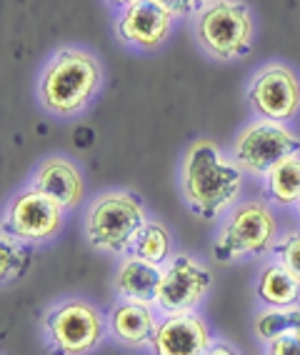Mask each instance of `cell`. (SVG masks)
<instances>
[{
  "label": "cell",
  "mask_w": 300,
  "mask_h": 355,
  "mask_svg": "<svg viewBox=\"0 0 300 355\" xmlns=\"http://www.w3.org/2000/svg\"><path fill=\"white\" fill-rule=\"evenodd\" d=\"M245 173L211 138L193 140L180 168V188L186 205L200 220L225 216L243 193Z\"/></svg>",
  "instance_id": "obj_1"
},
{
  "label": "cell",
  "mask_w": 300,
  "mask_h": 355,
  "mask_svg": "<svg viewBox=\"0 0 300 355\" xmlns=\"http://www.w3.org/2000/svg\"><path fill=\"white\" fill-rule=\"evenodd\" d=\"M103 83V65L83 48H63L48 60L38 83L43 108L58 118L83 113L98 96Z\"/></svg>",
  "instance_id": "obj_2"
},
{
  "label": "cell",
  "mask_w": 300,
  "mask_h": 355,
  "mask_svg": "<svg viewBox=\"0 0 300 355\" xmlns=\"http://www.w3.org/2000/svg\"><path fill=\"white\" fill-rule=\"evenodd\" d=\"M193 35L215 60H240L256 38L253 10L243 0H208L193 15Z\"/></svg>",
  "instance_id": "obj_3"
},
{
  "label": "cell",
  "mask_w": 300,
  "mask_h": 355,
  "mask_svg": "<svg viewBox=\"0 0 300 355\" xmlns=\"http://www.w3.org/2000/svg\"><path fill=\"white\" fill-rule=\"evenodd\" d=\"M278 243L275 213L265 200H240L225 213V220L213 243V258L218 263H236L245 258H261Z\"/></svg>",
  "instance_id": "obj_4"
},
{
  "label": "cell",
  "mask_w": 300,
  "mask_h": 355,
  "mask_svg": "<svg viewBox=\"0 0 300 355\" xmlns=\"http://www.w3.org/2000/svg\"><path fill=\"white\" fill-rule=\"evenodd\" d=\"M150 220L138 196L110 191L98 196L85 213V238L103 253H130L143 225Z\"/></svg>",
  "instance_id": "obj_5"
},
{
  "label": "cell",
  "mask_w": 300,
  "mask_h": 355,
  "mask_svg": "<svg viewBox=\"0 0 300 355\" xmlns=\"http://www.w3.org/2000/svg\"><path fill=\"white\" fill-rule=\"evenodd\" d=\"M300 153V135L278 121H253L236 135L230 158L245 175L265 178L275 165Z\"/></svg>",
  "instance_id": "obj_6"
},
{
  "label": "cell",
  "mask_w": 300,
  "mask_h": 355,
  "mask_svg": "<svg viewBox=\"0 0 300 355\" xmlns=\"http://www.w3.org/2000/svg\"><path fill=\"white\" fill-rule=\"evenodd\" d=\"M43 330L55 355H88L105 338V318L85 300H68L45 315Z\"/></svg>",
  "instance_id": "obj_7"
},
{
  "label": "cell",
  "mask_w": 300,
  "mask_h": 355,
  "mask_svg": "<svg viewBox=\"0 0 300 355\" xmlns=\"http://www.w3.org/2000/svg\"><path fill=\"white\" fill-rule=\"evenodd\" d=\"M245 98L258 118L288 123L300 113V78L290 65L270 63L253 76Z\"/></svg>",
  "instance_id": "obj_8"
},
{
  "label": "cell",
  "mask_w": 300,
  "mask_h": 355,
  "mask_svg": "<svg viewBox=\"0 0 300 355\" xmlns=\"http://www.w3.org/2000/svg\"><path fill=\"white\" fill-rule=\"evenodd\" d=\"M213 286L211 270L193 255L180 253L163 266V283H160L158 305L163 315L170 313L198 311Z\"/></svg>",
  "instance_id": "obj_9"
},
{
  "label": "cell",
  "mask_w": 300,
  "mask_h": 355,
  "mask_svg": "<svg viewBox=\"0 0 300 355\" xmlns=\"http://www.w3.org/2000/svg\"><path fill=\"white\" fill-rule=\"evenodd\" d=\"M63 213L65 208L58 200L35 191L30 185V188L15 193L10 198L3 228L15 233L23 241L33 243V245H38V243L55 238L60 225H63Z\"/></svg>",
  "instance_id": "obj_10"
},
{
  "label": "cell",
  "mask_w": 300,
  "mask_h": 355,
  "mask_svg": "<svg viewBox=\"0 0 300 355\" xmlns=\"http://www.w3.org/2000/svg\"><path fill=\"white\" fill-rule=\"evenodd\" d=\"M175 15L158 0H138L133 6L123 8L115 23V33L130 48L138 51H155L166 43L173 31Z\"/></svg>",
  "instance_id": "obj_11"
},
{
  "label": "cell",
  "mask_w": 300,
  "mask_h": 355,
  "mask_svg": "<svg viewBox=\"0 0 300 355\" xmlns=\"http://www.w3.org/2000/svg\"><path fill=\"white\" fill-rule=\"evenodd\" d=\"M211 325L198 311L163 315L150 343L153 355H205L213 345Z\"/></svg>",
  "instance_id": "obj_12"
},
{
  "label": "cell",
  "mask_w": 300,
  "mask_h": 355,
  "mask_svg": "<svg viewBox=\"0 0 300 355\" xmlns=\"http://www.w3.org/2000/svg\"><path fill=\"white\" fill-rule=\"evenodd\" d=\"M30 185L35 191L51 196L53 200L63 205L65 210H73L83 203L85 180L76 165L65 158H48L35 168Z\"/></svg>",
  "instance_id": "obj_13"
},
{
  "label": "cell",
  "mask_w": 300,
  "mask_h": 355,
  "mask_svg": "<svg viewBox=\"0 0 300 355\" xmlns=\"http://www.w3.org/2000/svg\"><path fill=\"white\" fill-rule=\"evenodd\" d=\"M160 283H163V266H153L138 255H125L113 278L118 298L143 305H158Z\"/></svg>",
  "instance_id": "obj_14"
},
{
  "label": "cell",
  "mask_w": 300,
  "mask_h": 355,
  "mask_svg": "<svg viewBox=\"0 0 300 355\" xmlns=\"http://www.w3.org/2000/svg\"><path fill=\"white\" fill-rule=\"evenodd\" d=\"M158 315L153 313V305L130 303L121 300L108 315L110 336L118 343L128 345V348H143L150 345L158 330Z\"/></svg>",
  "instance_id": "obj_15"
},
{
  "label": "cell",
  "mask_w": 300,
  "mask_h": 355,
  "mask_svg": "<svg viewBox=\"0 0 300 355\" xmlns=\"http://www.w3.org/2000/svg\"><path fill=\"white\" fill-rule=\"evenodd\" d=\"M256 293L265 303V308H290V305L300 303V283L281 263L263 268L258 275Z\"/></svg>",
  "instance_id": "obj_16"
},
{
  "label": "cell",
  "mask_w": 300,
  "mask_h": 355,
  "mask_svg": "<svg viewBox=\"0 0 300 355\" xmlns=\"http://www.w3.org/2000/svg\"><path fill=\"white\" fill-rule=\"evenodd\" d=\"M265 191L270 203L281 208H295L300 200V153L290 155L283 163H278L265 175Z\"/></svg>",
  "instance_id": "obj_17"
},
{
  "label": "cell",
  "mask_w": 300,
  "mask_h": 355,
  "mask_svg": "<svg viewBox=\"0 0 300 355\" xmlns=\"http://www.w3.org/2000/svg\"><path fill=\"white\" fill-rule=\"evenodd\" d=\"M33 263V243L3 228L0 235V278L3 283H15L28 273Z\"/></svg>",
  "instance_id": "obj_18"
},
{
  "label": "cell",
  "mask_w": 300,
  "mask_h": 355,
  "mask_svg": "<svg viewBox=\"0 0 300 355\" xmlns=\"http://www.w3.org/2000/svg\"><path fill=\"white\" fill-rule=\"evenodd\" d=\"M170 250L173 241L166 225L158 220H148L141 233H138V238H135L128 255H138V258L148 260L153 266H166L168 260H170Z\"/></svg>",
  "instance_id": "obj_19"
},
{
  "label": "cell",
  "mask_w": 300,
  "mask_h": 355,
  "mask_svg": "<svg viewBox=\"0 0 300 355\" xmlns=\"http://www.w3.org/2000/svg\"><path fill=\"white\" fill-rule=\"evenodd\" d=\"M300 330V305L290 308H265L256 318V336L263 343H270L285 333H298Z\"/></svg>",
  "instance_id": "obj_20"
},
{
  "label": "cell",
  "mask_w": 300,
  "mask_h": 355,
  "mask_svg": "<svg viewBox=\"0 0 300 355\" xmlns=\"http://www.w3.org/2000/svg\"><path fill=\"white\" fill-rule=\"evenodd\" d=\"M275 260L300 283V230H288L273 248Z\"/></svg>",
  "instance_id": "obj_21"
},
{
  "label": "cell",
  "mask_w": 300,
  "mask_h": 355,
  "mask_svg": "<svg viewBox=\"0 0 300 355\" xmlns=\"http://www.w3.org/2000/svg\"><path fill=\"white\" fill-rule=\"evenodd\" d=\"M265 355H300V338L295 333L275 338V340L265 343Z\"/></svg>",
  "instance_id": "obj_22"
},
{
  "label": "cell",
  "mask_w": 300,
  "mask_h": 355,
  "mask_svg": "<svg viewBox=\"0 0 300 355\" xmlns=\"http://www.w3.org/2000/svg\"><path fill=\"white\" fill-rule=\"evenodd\" d=\"M160 6H166L175 18H186V15H195L203 8L200 0H158Z\"/></svg>",
  "instance_id": "obj_23"
},
{
  "label": "cell",
  "mask_w": 300,
  "mask_h": 355,
  "mask_svg": "<svg viewBox=\"0 0 300 355\" xmlns=\"http://www.w3.org/2000/svg\"><path fill=\"white\" fill-rule=\"evenodd\" d=\"M205 355H240V353H238V348H233L230 343L215 340V343L211 345V350H208Z\"/></svg>",
  "instance_id": "obj_24"
},
{
  "label": "cell",
  "mask_w": 300,
  "mask_h": 355,
  "mask_svg": "<svg viewBox=\"0 0 300 355\" xmlns=\"http://www.w3.org/2000/svg\"><path fill=\"white\" fill-rule=\"evenodd\" d=\"M108 3H113V6H118L123 10V8H128V6H133V3H138V0H108Z\"/></svg>",
  "instance_id": "obj_25"
},
{
  "label": "cell",
  "mask_w": 300,
  "mask_h": 355,
  "mask_svg": "<svg viewBox=\"0 0 300 355\" xmlns=\"http://www.w3.org/2000/svg\"><path fill=\"white\" fill-rule=\"evenodd\" d=\"M295 208H298V218H300V200H298V205H295Z\"/></svg>",
  "instance_id": "obj_26"
},
{
  "label": "cell",
  "mask_w": 300,
  "mask_h": 355,
  "mask_svg": "<svg viewBox=\"0 0 300 355\" xmlns=\"http://www.w3.org/2000/svg\"><path fill=\"white\" fill-rule=\"evenodd\" d=\"M200 3H203V6H205V3H208V0H200Z\"/></svg>",
  "instance_id": "obj_27"
}]
</instances>
